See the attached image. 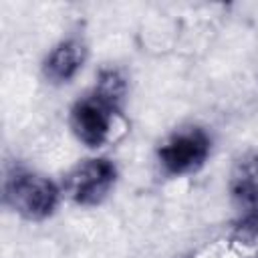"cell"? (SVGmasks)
Masks as SVG:
<instances>
[{"label":"cell","instance_id":"6da1fadb","mask_svg":"<svg viewBox=\"0 0 258 258\" xmlns=\"http://www.w3.org/2000/svg\"><path fill=\"white\" fill-rule=\"evenodd\" d=\"M60 191L52 179L36 171L14 167L4 179V202L20 218L30 222L46 220L54 214Z\"/></svg>","mask_w":258,"mask_h":258},{"label":"cell","instance_id":"7a4b0ae2","mask_svg":"<svg viewBox=\"0 0 258 258\" xmlns=\"http://www.w3.org/2000/svg\"><path fill=\"white\" fill-rule=\"evenodd\" d=\"M119 111V103L93 89L89 95H85L73 105L71 129L75 137L87 147H101L111 139Z\"/></svg>","mask_w":258,"mask_h":258},{"label":"cell","instance_id":"3957f363","mask_svg":"<svg viewBox=\"0 0 258 258\" xmlns=\"http://www.w3.org/2000/svg\"><path fill=\"white\" fill-rule=\"evenodd\" d=\"M212 139L202 127H185L171 133L157 149V161L167 175L196 173L210 157Z\"/></svg>","mask_w":258,"mask_h":258},{"label":"cell","instance_id":"277c9868","mask_svg":"<svg viewBox=\"0 0 258 258\" xmlns=\"http://www.w3.org/2000/svg\"><path fill=\"white\" fill-rule=\"evenodd\" d=\"M117 181V167L105 157L77 163L64 177V191L77 206H99Z\"/></svg>","mask_w":258,"mask_h":258},{"label":"cell","instance_id":"5b68a950","mask_svg":"<svg viewBox=\"0 0 258 258\" xmlns=\"http://www.w3.org/2000/svg\"><path fill=\"white\" fill-rule=\"evenodd\" d=\"M230 194L238 218L258 214V151H246L236 159L230 175Z\"/></svg>","mask_w":258,"mask_h":258},{"label":"cell","instance_id":"8992f818","mask_svg":"<svg viewBox=\"0 0 258 258\" xmlns=\"http://www.w3.org/2000/svg\"><path fill=\"white\" fill-rule=\"evenodd\" d=\"M87 48L79 38H64L42 60V75L50 85L69 83L85 64Z\"/></svg>","mask_w":258,"mask_h":258},{"label":"cell","instance_id":"52a82bcc","mask_svg":"<svg viewBox=\"0 0 258 258\" xmlns=\"http://www.w3.org/2000/svg\"><path fill=\"white\" fill-rule=\"evenodd\" d=\"M230 244L240 258H258V214L238 218Z\"/></svg>","mask_w":258,"mask_h":258}]
</instances>
